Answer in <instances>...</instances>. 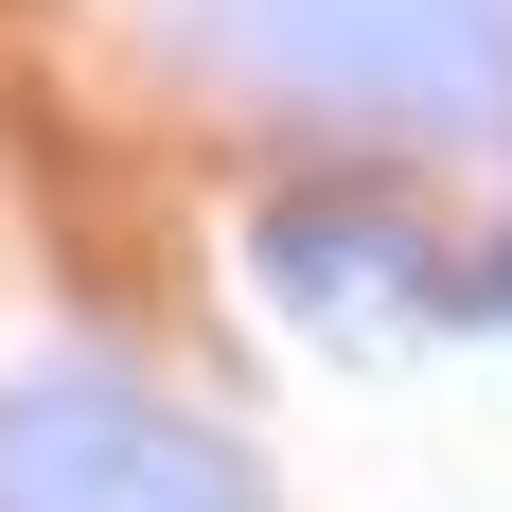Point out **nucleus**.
Masks as SVG:
<instances>
[{
  "mask_svg": "<svg viewBox=\"0 0 512 512\" xmlns=\"http://www.w3.org/2000/svg\"><path fill=\"white\" fill-rule=\"evenodd\" d=\"M159 36L212 89L354 106V124H495L512 106V0H159Z\"/></svg>",
  "mask_w": 512,
  "mask_h": 512,
  "instance_id": "f257e3e1",
  "label": "nucleus"
},
{
  "mask_svg": "<svg viewBox=\"0 0 512 512\" xmlns=\"http://www.w3.org/2000/svg\"><path fill=\"white\" fill-rule=\"evenodd\" d=\"M0 512H265V477L106 371H36L0 389Z\"/></svg>",
  "mask_w": 512,
  "mask_h": 512,
  "instance_id": "f03ea898",
  "label": "nucleus"
},
{
  "mask_svg": "<svg viewBox=\"0 0 512 512\" xmlns=\"http://www.w3.org/2000/svg\"><path fill=\"white\" fill-rule=\"evenodd\" d=\"M248 265H265V301L318 318V336H354V318H389V301H407V318L460 301V265H424V230L371 212V195H283V212L248 230Z\"/></svg>",
  "mask_w": 512,
  "mask_h": 512,
  "instance_id": "7ed1b4c3",
  "label": "nucleus"
},
{
  "mask_svg": "<svg viewBox=\"0 0 512 512\" xmlns=\"http://www.w3.org/2000/svg\"><path fill=\"white\" fill-rule=\"evenodd\" d=\"M442 318H512V230H495V248L460 265V301H442Z\"/></svg>",
  "mask_w": 512,
  "mask_h": 512,
  "instance_id": "20e7f679",
  "label": "nucleus"
}]
</instances>
